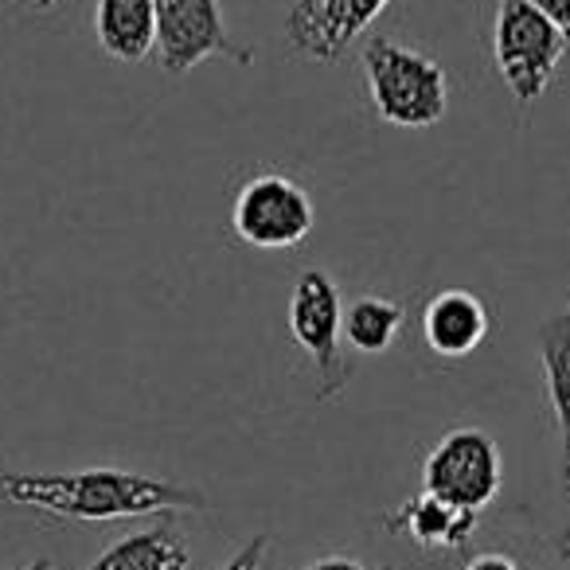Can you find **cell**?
<instances>
[{
	"mask_svg": "<svg viewBox=\"0 0 570 570\" xmlns=\"http://www.w3.org/2000/svg\"><path fill=\"white\" fill-rule=\"evenodd\" d=\"M0 500L36 508L56 520L106 523L160 515L176 508L207 512L212 500L196 489L160 481V476L129 473V469H75V473H20L0 461Z\"/></svg>",
	"mask_w": 570,
	"mask_h": 570,
	"instance_id": "1",
	"label": "cell"
},
{
	"mask_svg": "<svg viewBox=\"0 0 570 570\" xmlns=\"http://www.w3.org/2000/svg\"><path fill=\"white\" fill-rule=\"evenodd\" d=\"M559 554H567V559H570V535H567V539H562V543H559Z\"/></svg>",
	"mask_w": 570,
	"mask_h": 570,
	"instance_id": "21",
	"label": "cell"
},
{
	"mask_svg": "<svg viewBox=\"0 0 570 570\" xmlns=\"http://www.w3.org/2000/svg\"><path fill=\"white\" fill-rule=\"evenodd\" d=\"M266 551H269V535H254L250 543H243L219 570H262L266 562Z\"/></svg>",
	"mask_w": 570,
	"mask_h": 570,
	"instance_id": "15",
	"label": "cell"
},
{
	"mask_svg": "<svg viewBox=\"0 0 570 570\" xmlns=\"http://www.w3.org/2000/svg\"><path fill=\"white\" fill-rule=\"evenodd\" d=\"M82 570H191V551L173 520L121 535Z\"/></svg>",
	"mask_w": 570,
	"mask_h": 570,
	"instance_id": "12",
	"label": "cell"
},
{
	"mask_svg": "<svg viewBox=\"0 0 570 570\" xmlns=\"http://www.w3.org/2000/svg\"><path fill=\"white\" fill-rule=\"evenodd\" d=\"M24 570H51V559H36V562H28Z\"/></svg>",
	"mask_w": 570,
	"mask_h": 570,
	"instance_id": "20",
	"label": "cell"
},
{
	"mask_svg": "<svg viewBox=\"0 0 570 570\" xmlns=\"http://www.w3.org/2000/svg\"><path fill=\"white\" fill-rule=\"evenodd\" d=\"M317 223L309 191L282 173H258L238 188L230 207V227L246 246L258 250H289Z\"/></svg>",
	"mask_w": 570,
	"mask_h": 570,
	"instance_id": "6",
	"label": "cell"
},
{
	"mask_svg": "<svg viewBox=\"0 0 570 570\" xmlns=\"http://www.w3.org/2000/svg\"><path fill=\"white\" fill-rule=\"evenodd\" d=\"M403 328V305L391 297H360L344 309V333L348 344L364 356H383Z\"/></svg>",
	"mask_w": 570,
	"mask_h": 570,
	"instance_id": "14",
	"label": "cell"
},
{
	"mask_svg": "<svg viewBox=\"0 0 570 570\" xmlns=\"http://www.w3.org/2000/svg\"><path fill=\"white\" fill-rule=\"evenodd\" d=\"M302 570H380V567H367V562L348 559V554H325V559H313V562H305Z\"/></svg>",
	"mask_w": 570,
	"mask_h": 570,
	"instance_id": "17",
	"label": "cell"
},
{
	"mask_svg": "<svg viewBox=\"0 0 570 570\" xmlns=\"http://www.w3.org/2000/svg\"><path fill=\"white\" fill-rule=\"evenodd\" d=\"M567 492H570V473H567Z\"/></svg>",
	"mask_w": 570,
	"mask_h": 570,
	"instance_id": "22",
	"label": "cell"
},
{
	"mask_svg": "<svg viewBox=\"0 0 570 570\" xmlns=\"http://www.w3.org/2000/svg\"><path fill=\"white\" fill-rule=\"evenodd\" d=\"M98 48L118 63H141L157 51V4L153 0H98Z\"/></svg>",
	"mask_w": 570,
	"mask_h": 570,
	"instance_id": "11",
	"label": "cell"
},
{
	"mask_svg": "<svg viewBox=\"0 0 570 570\" xmlns=\"http://www.w3.org/2000/svg\"><path fill=\"white\" fill-rule=\"evenodd\" d=\"M504 484V461L484 430L458 426L430 450L422 465V492L445 500V504L484 512Z\"/></svg>",
	"mask_w": 570,
	"mask_h": 570,
	"instance_id": "5",
	"label": "cell"
},
{
	"mask_svg": "<svg viewBox=\"0 0 570 570\" xmlns=\"http://www.w3.org/2000/svg\"><path fill=\"white\" fill-rule=\"evenodd\" d=\"M360 71L372 98V110L387 126L399 129H430L450 110V79L438 59L414 48L372 36L360 51Z\"/></svg>",
	"mask_w": 570,
	"mask_h": 570,
	"instance_id": "2",
	"label": "cell"
},
{
	"mask_svg": "<svg viewBox=\"0 0 570 570\" xmlns=\"http://www.w3.org/2000/svg\"><path fill=\"white\" fill-rule=\"evenodd\" d=\"M289 333L305 348L313 372H317V399L333 403L348 387V356L341 348L344 305L333 274L325 269H302L289 294Z\"/></svg>",
	"mask_w": 570,
	"mask_h": 570,
	"instance_id": "4",
	"label": "cell"
},
{
	"mask_svg": "<svg viewBox=\"0 0 570 570\" xmlns=\"http://www.w3.org/2000/svg\"><path fill=\"white\" fill-rule=\"evenodd\" d=\"M157 4V59L168 75H188L204 59L254 63V51L230 40L219 0H153Z\"/></svg>",
	"mask_w": 570,
	"mask_h": 570,
	"instance_id": "7",
	"label": "cell"
},
{
	"mask_svg": "<svg viewBox=\"0 0 570 570\" xmlns=\"http://www.w3.org/2000/svg\"><path fill=\"white\" fill-rule=\"evenodd\" d=\"M465 570H520V567H515V559H508L500 551H481L465 562Z\"/></svg>",
	"mask_w": 570,
	"mask_h": 570,
	"instance_id": "18",
	"label": "cell"
},
{
	"mask_svg": "<svg viewBox=\"0 0 570 570\" xmlns=\"http://www.w3.org/2000/svg\"><path fill=\"white\" fill-rule=\"evenodd\" d=\"M531 4L559 28L562 40H567V48H570V0H531Z\"/></svg>",
	"mask_w": 570,
	"mask_h": 570,
	"instance_id": "16",
	"label": "cell"
},
{
	"mask_svg": "<svg viewBox=\"0 0 570 570\" xmlns=\"http://www.w3.org/2000/svg\"><path fill=\"white\" fill-rule=\"evenodd\" d=\"M28 4H36V9H56V4H63V0H28Z\"/></svg>",
	"mask_w": 570,
	"mask_h": 570,
	"instance_id": "19",
	"label": "cell"
},
{
	"mask_svg": "<svg viewBox=\"0 0 570 570\" xmlns=\"http://www.w3.org/2000/svg\"><path fill=\"white\" fill-rule=\"evenodd\" d=\"M539 367H543L547 403L562 438V476L570 473V302L535 328Z\"/></svg>",
	"mask_w": 570,
	"mask_h": 570,
	"instance_id": "13",
	"label": "cell"
},
{
	"mask_svg": "<svg viewBox=\"0 0 570 570\" xmlns=\"http://www.w3.org/2000/svg\"><path fill=\"white\" fill-rule=\"evenodd\" d=\"M476 515L481 512H469V508L445 504L430 492H419L406 504H399V512L383 515V528L391 535H406L422 551H461L473 539Z\"/></svg>",
	"mask_w": 570,
	"mask_h": 570,
	"instance_id": "10",
	"label": "cell"
},
{
	"mask_svg": "<svg viewBox=\"0 0 570 570\" xmlns=\"http://www.w3.org/2000/svg\"><path fill=\"white\" fill-rule=\"evenodd\" d=\"M562 32L531 4V0H500L492 24V56L504 87L520 106H531L554 79L567 56Z\"/></svg>",
	"mask_w": 570,
	"mask_h": 570,
	"instance_id": "3",
	"label": "cell"
},
{
	"mask_svg": "<svg viewBox=\"0 0 570 570\" xmlns=\"http://www.w3.org/2000/svg\"><path fill=\"white\" fill-rule=\"evenodd\" d=\"M387 4L391 0H294L285 12V40L313 63H336Z\"/></svg>",
	"mask_w": 570,
	"mask_h": 570,
	"instance_id": "8",
	"label": "cell"
},
{
	"mask_svg": "<svg viewBox=\"0 0 570 570\" xmlns=\"http://www.w3.org/2000/svg\"><path fill=\"white\" fill-rule=\"evenodd\" d=\"M422 336L426 348L442 360H461L481 348L489 336V309L469 289H442L422 309Z\"/></svg>",
	"mask_w": 570,
	"mask_h": 570,
	"instance_id": "9",
	"label": "cell"
}]
</instances>
